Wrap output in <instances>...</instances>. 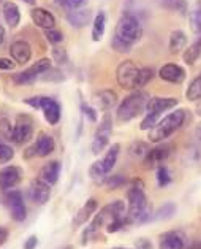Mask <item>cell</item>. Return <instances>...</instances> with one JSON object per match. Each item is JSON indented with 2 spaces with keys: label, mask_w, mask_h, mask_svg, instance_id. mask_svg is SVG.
<instances>
[{
  "label": "cell",
  "mask_w": 201,
  "mask_h": 249,
  "mask_svg": "<svg viewBox=\"0 0 201 249\" xmlns=\"http://www.w3.org/2000/svg\"><path fill=\"white\" fill-rule=\"evenodd\" d=\"M152 217V205L144 194L141 179H132L127 189V224H144Z\"/></svg>",
  "instance_id": "obj_1"
},
{
  "label": "cell",
  "mask_w": 201,
  "mask_h": 249,
  "mask_svg": "<svg viewBox=\"0 0 201 249\" xmlns=\"http://www.w3.org/2000/svg\"><path fill=\"white\" fill-rule=\"evenodd\" d=\"M187 116L185 110H176L174 113H169L168 116L160 119L157 123L154 129L149 130V142L151 143H162L165 142L167 138H169L176 130H179L182 125H184V121Z\"/></svg>",
  "instance_id": "obj_2"
},
{
  "label": "cell",
  "mask_w": 201,
  "mask_h": 249,
  "mask_svg": "<svg viewBox=\"0 0 201 249\" xmlns=\"http://www.w3.org/2000/svg\"><path fill=\"white\" fill-rule=\"evenodd\" d=\"M149 99L151 97L143 90H135L130 95H127L117 108V119L120 123H129V121L135 119L146 111Z\"/></svg>",
  "instance_id": "obj_3"
},
{
  "label": "cell",
  "mask_w": 201,
  "mask_h": 249,
  "mask_svg": "<svg viewBox=\"0 0 201 249\" xmlns=\"http://www.w3.org/2000/svg\"><path fill=\"white\" fill-rule=\"evenodd\" d=\"M117 221L127 222V210H125V203L122 200H116V202L103 206L99 214H95L94 221L89 227L97 233L101 227H108L109 224L117 222Z\"/></svg>",
  "instance_id": "obj_4"
},
{
  "label": "cell",
  "mask_w": 201,
  "mask_h": 249,
  "mask_svg": "<svg viewBox=\"0 0 201 249\" xmlns=\"http://www.w3.org/2000/svg\"><path fill=\"white\" fill-rule=\"evenodd\" d=\"M114 37H117L119 40H122L124 43L135 45L136 41L141 40L143 37V26L139 19L135 15H124L116 24V32Z\"/></svg>",
  "instance_id": "obj_5"
},
{
  "label": "cell",
  "mask_w": 201,
  "mask_h": 249,
  "mask_svg": "<svg viewBox=\"0 0 201 249\" xmlns=\"http://www.w3.org/2000/svg\"><path fill=\"white\" fill-rule=\"evenodd\" d=\"M111 133H113V121H111V116H109V113H105V116L100 121V125L95 132L94 142H92V153L95 156H99L100 153L105 151V148L109 143V138H111Z\"/></svg>",
  "instance_id": "obj_6"
},
{
  "label": "cell",
  "mask_w": 201,
  "mask_h": 249,
  "mask_svg": "<svg viewBox=\"0 0 201 249\" xmlns=\"http://www.w3.org/2000/svg\"><path fill=\"white\" fill-rule=\"evenodd\" d=\"M138 73H139V69L132 60H124V62L119 64L117 70H116V80H117L120 88L132 90L136 86Z\"/></svg>",
  "instance_id": "obj_7"
},
{
  "label": "cell",
  "mask_w": 201,
  "mask_h": 249,
  "mask_svg": "<svg viewBox=\"0 0 201 249\" xmlns=\"http://www.w3.org/2000/svg\"><path fill=\"white\" fill-rule=\"evenodd\" d=\"M5 200H7V205H8V208H10V213H11V217H13V221H16V222L26 221L27 208H26V205H24L22 194L19 191H16V189L7 191Z\"/></svg>",
  "instance_id": "obj_8"
},
{
  "label": "cell",
  "mask_w": 201,
  "mask_h": 249,
  "mask_svg": "<svg viewBox=\"0 0 201 249\" xmlns=\"http://www.w3.org/2000/svg\"><path fill=\"white\" fill-rule=\"evenodd\" d=\"M34 135V121L27 114H19L16 118L15 132H13V142L16 144H24L30 142Z\"/></svg>",
  "instance_id": "obj_9"
},
{
  "label": "cell",
  "mask_w": 201,
  "mask_h": 249,
  "mask_svg": "<svg viewBox=\"0 0 201 249\" xmlns=\"http://www.w3.org/2000/svg\"><path fill=\"white\" fill-rule=\"evenodd\" d=\"M29 197L35 205H45L51 197V186L40 178L32 179L29 186Z\"/></svg>",
  "instance_id": "obj_10"
},
{
  "label": "cell",
  "mask_w": 201,
  "mask_h": 249,
  "mask_svg": "<svg viewBox=\"0 0 201 249\" xmlns=\"http://www.w3.org/2000/svg\"><path fill=\"white\" fill-rule=\"evenodd\" d=\"M22 179V170L19 167H5L0 170V189L2 191H11L21 183Z\"/></svg>",
  "instance_id": "obj_11"
},
{
  "label": "cell",
  "mask_w": 201,
  "mask_h": 249,
  "mask_svg": "<svg viewBox=\"0 0 201 249\" xmlns=\"http://www.w3.org/2000/svg\"><path fill=\"white\" fill-rule=\"evenodd\" d=\"M176 105H178V99H174V97H152L146 107V114L160 116L162 113L173 110Z\"/></svg>",
  "instance_id": "obj_12"
},
{
  "label": "cell",
  "mask_w": 201,
  "mask_h": 249,
  "mask_svg": "<svg viewBox=\"0 0 201 249\" xmlns=\"http://www.w3.org/2000/svg\"><path fill=\"white\" fill-rule=\"evenodd\" d=\"M30 18H32V21L36 27H40L43 30H50L56 27V18H54V15L51 11H48L46 8H41V7L32 8Z\"/></svg>",
  "instance_id": "obj_13"
},
{
  "label": "cell",
  "mask_w": 201,
  "mask_h": 249,
  "mask_svg": "<svg viewBox=\"0 0 201 249\" xmlns=\"http://www.w3.org/2000/svg\"><path fill=\"white\" fill-rule=\"evenodd\" d=\"M158 76L162 78L163 81L167 83H173V84H181L185 80V70L182 69L181 65L176 64H167L163 65L160 71H158Z\"/></svg>",
  "instance_id": "obj_14"
},
{
  "label": "cell",
  "mask_w": 201,
  "mask_h": 249,
  "mask_svg": "<svg viewBox=\"0 0 201 249\" xmlns=\"http://www.w3.org/2000/svg\"><path fill=\"white\" fill-rule=\"evenodd\" d=\"M41 111L45 114V119L50 123L51 125H56L60 121V105L57 100L51 99V97H41Z\"/></svg>",
  "instance_id": "obj_15"
},
{
  "label": "cell",
  "mask_w": 201,
  "mask_h": 249,
  "mask_svg": "<svg viewBox=\"0 0 201 249\" xmlns=\"http://www.w3.org/2000/svg\"><path fill=\"white\" fill-rule=\"evenodd\" d=\"M10 54H11V59H13L16 64H27L30 57H32V48H30L27 41L17 40L11 43Z\"/></svg>",
  "instance_id": "obj_16"
},
{
  "label": "cell",
  "mask_w": 201,
  "mask_h": 249,
  "mask_svg": "<svg viewBox=\"0 0 201 249\" xmlns=\"http://www.w3.org/2000/svg\"><path fill=\"white\" fill-rule=\"evenodd\" d=\"M160 249H185V236L182 232L171 230L160 235Z\"/></svg>",
  "instance_id": "obj_17"
},
{
  "label": "cell",
  "mask_w": 201,
  "mask_h": 249,
  "mask_svg": "<svg viewBox=\"0 0 201 249\" xmlns=\"http://www.w3.org/2000/svg\"><path fill=\"white\" fill-rule=\"evenodd\" d=\"M169 156V146H157L154 149H151L148 156L144 157V167L146 168H155L163 165V162L168 159Z\"/></svg>",
  "instance_id": "obj_18"
},
{
  "label": "cell",
  "mask_w": 201,
  "mask_h": 249,
  "mask_svg": "<svg viewBox=\"0 0 201 249\" xmlns=\"http://www.w3.org/2000/svg\"><path fill=\"white\" fill-rule=\"evenodd\" d=\"M90 19H92V11L87 8H76L67 11V21H68L70 26L76 29L86 27L90 22Z\"/></svg>",
  "instance_id": "obj_19"
},
{
  "label": "cell",
  "mask_w": 201,
  "mask_h": 249,
  "mask_svg": "<svg viewBox=\"0 0 201 249\" xmlns=\"http://www.w3.org/2000/svg\"><path fill=\"white\" fill-rule=\"evenodd\" d=\"M60 162L59 160H51V162H48L45 163L43 167H41L40 170V176L38 178L41 181H45L46 184H50V186H54L59 181V175H60Z\"/></svg>",
  "instance_id": "obj_20"
},
{
  "label": "cell",
  "mask_w": 201,
  "mask_h": 249,
  "mask_svg": "<svg viewBox=\"0 0 201 249\" xmlns=\"http://www.w3.org/2000/svg\"><path fill=\"white\" fill-rule=\"evenodd\" d=\"M99 208V202L95 198H89L86 203L83 205V208L79 210L75 214V219H73V227H79L83 224H86L90 217L94 216V213Z\"/></svg>",
  "instance_id": "obj_21"
},
{
  "label": "cell",
  "mask_w": 201,
  "mask_h": 249,
  "mask_svg": "<svg viewBox=\"0 0 201 249\" xmlns=\"http://www.w3.org/2000/svg\"><path fill=\"white\" fill-rule=\"evenodd\" d=\"M34 146L36 149V156L48 157L56 149V142H54V138L51 135H48V133H40Z\"/></svg>",
  "instance_id": "obj_22"
},
{
  "label": "cell",
  "mask_w": 201,
  "mask_h": 249,
  "mask_svg": "<svg viewBox=\"0 0 201 249\" xmlns=\"http://www.w3.org/2000/svg\"><path fill=\"white\" fill-rule=\"evenodd\" d=\"M116 103H117V94H116L114 90L105 89V90H101V92H99L95 95V105L103 111L111 110Z\"/></svg>",
  "instance_id": "obj_23"
},
{
  "label": "cell",
  "mask_w": 201,
  "mask_h": 249,
  "mask_svg": "<svg viewBox=\"0 0 201 249\" xmlns=\"http://www.w3.org/2000/svg\"><path fill=\"white\" fill-rule=\"evenodd\" d=\"M3 19L8 24L11 29L17 27V24L21 22V13H19V7L15 2H5L3 3Z\"/></svg>",
  "instance_id": "obj_24"
},
{
  "label": "cell",
  "mask_w": 201,
  "mask_h": 249,
  "mask_svg": "<svg viewBox=\"0 0 201 249\" xmlns=\"http://www.w3.org/2000/svg\"><path fill=\"white\" fill-rule=\"evenodd\" d=\"M187 46V35L182 32V30H174L169 35V53L171 54H179L181 51H184Z\"/></svg>",
  "instance_id": "obj_25"
},
{
  "label": "cell",
  "mask_w": 201,
  "mask_h": 249,
  "mask_svg": "<svg viewBox=\"0 0 201 249\" xmlns=\"http://www.w3.org/2000/svg\"><path fill=\"white\" fill-rule=\"evenodd\" d=\"M119 151H120V144L116 143V144H113V146L106 151L105 157H103V159H100L101 165H103V168H105V172H106L108 175H109V172H111V170L114 168L116 162H117Z\"/></svg>",
  "instance_id": "obj_26"
},
{
  "label": "cell",
  "mask_w": 201,
  "mask_h": 249,
  "mask_svg": "<svg viewBox=\"0 0 201 249\" xmlns=\"http://www.w3.org/2000/svg\"><path fill=\"white\" fill-rule=\"evenodd\" d=\"M105 27H106V15L100 11L99 15L94 18V24H92V40L94 41H100L105 35Z\"/></svg>",
  "instance_id": "obj_27"
},
{
  "label": "cell",
  "mask_w": 201,
  "mask_h": 249,
  "mask_svg": "<svg viewBox=\"0 0 201 249\" xmlns=\"http://www.w3.org/2000/svg\"><path fill=\"white\" fill-rule=\"evenodd\" d=\"M200 56H201V38H198L193 45L185 48L184 53H182V59H184V62L187 65H193Z\"/></svg>",
  "instance_id": "obj_28"
},
{
  "label": "cell",
  "mask_w": 201,
  "mask_h": 249,
  "mask_svg": "<svg viewBox=\"0 0 201 249\" xmlns=\"http://www.w3.org/2000/svg\"><path fill=\"white\" fill-rule=\"evenodd\" d=\"M40 78V75L36 73V71L32 69V67H29L27 70L24 71H19V73L13 75V83L17 84V86H24V84H32L35 83L36 80Z\"/></svg>",
  "instance_id": "obj_29"
},
{
  "label": "cell",
  "mask_w": 201,
  "mask_h": 249,
  "mask_svg": "<svg viewBox=\"0 0 201 249\" xmlns=\"http://www.w3.org/2000/svg\"><path fill=\"white\" fill-rule=\"evenodd\" d=\"M157 3L160 5L162 8L176 11V13H187V8H188V3L185 0H157Z\"/></svg>",
  "instance_id": "obj_30"
},
{
  "label": "cell",
  "mask_w": 201,
  "mask_h": 249,
  "mask_svg": "<svg viewBox=\"0 0 201 249\" xmlns=\"http://www.w3.org/2000/svg\"><path fill=\"white\" fill-rule=\"evenodd\" d=\"M89 175H90V179H92L95 184H105V181L108 178V173L105 172V168H103L100 160H97L90 165Z\"/></svg>",
  "instance_id": "obj_31"
},
{
  "label": "cell",
  "mask_w": 201,
  "mask_h": 249,
  "mask_svg": "<svg viewBox=\"0 0 201 249\" xmlns=\"http://www.w3.org/2000/svg\"><path fill=\"white\" fill-rule=\"evenodd\" d=\"M185 97H187V100H190V102H200L201 100V75H198L190 83V86L187 88Z\"/></svg>",
  "instance_id": "obj_32"
},
{
  "label": "cell",
  "mask_w": 201,
  "mask_h": 249,
  "mask_svg": "<svg viewBox=\"0 0 201 249\" xmlns=\"http://www.w3.org/2000/svg\"><path fill=\"white\" fill-rule=\"evenodd\" d=\"M149 151L151 149L148 146V143H144V142H135L129 148V154L133 157V159H144V157L148 156Z\"/></svg>",
  "instance_id": "obj_33"
},
{
  "label": "cell",
  "mask_w": 201,
  "mask_h": 249,
  "mask_svg": "<svg viewBox=\"0 0 201 249\" xmlns=\"http://www.w3.org/2000/svg\"><path fill=\"white\" fill-rule=\"evenodd\" d=\"M154 78V70L149 69V67H144V69H139V73H138V80H136V86L135 90H141L146 84L152 81Z\"/></svg>",
  "instance_id": "obj_34"
},
{
  "label": "cell",
  "mask_w": 201,
  "mask_h": 249,
  "mask_svg": "<svg viewBox=\"0 0 201 249\" xmlns=\"http://www.w3.org/2000/svg\"><path fill=\"white\" fill-rule=\"evenodd\" d=\"M13 132L15 125H11V121L8 118H0V137L8 142H13Z\"/></svg>",
  "instance_id": "obj_35"
},
{
  "label": "cell",
  "mask_w": 201,
  "mask_h": 249,
  "mask_svg": "<svg viewBox=\"0 0 201 249\" xmlns=\"http://www.w3.org/2000/svg\"><path fill=\"white\" fill-rule=\"evenodd\" d=\"M105 184L108 187V191H116L127 184V178L124 175H113V176H108Z\"/></svg>",
  "instance_id": "obj_36"
},
{
  "label": "cell",
  "mask_w": 201,
  "mask_h": 249,
  "mask_svg": "<svg viewBox=\"0 0 201 249\" xmlns=\"http://www.w3.org/2000/svg\"><path fill=\"white\" fill-rule=\"evenodd\" d=\"M171 173H169L168 167L165 165H160L157 167V183L160 187H167L169 183H171Z\"/></svg>",
  "instance_id": "obj_37"
},
{
  "label": "cell",
  "mask_w": 201,
  "mask_h": 249,
  "mask_svg": "<svg viewBox=\"0 0 201 249\" xmlns=\"http://www.w3.org/2000/svg\"><path fill=\"white\" fill-rule=\"evenodd\" d=\"M176 213V206L174 203H165L163 206L158 208V211L155 213V219H169V217H173V214Z\"/></svg>",
  "instance_id": "obj_38"
},
{
  "label": "cell",
  "mask_w": 201,
  "mask_h": 249,
  "mask_svg": "<svg viewBox=\"0 0 201 249\" xmlns=\"http://www.w3.org/2000/svg\"><path fill=\"white\" fill-rule=\"evenodd\" d=\"M190 27L195 34L201 35V7L195 8L190 13Z\"/></svg>",
  "instance_id": "obj_39"
},
{
  "label": "cell",
  "mask_w": 201,
  "mask_h": 249,
  "mask_svg": "<svg viewBox=\"0 0 201 249\" xmlns=\"http://www.w3.org/2000/svg\"><path fill=\"white\" fill-rule=\"evenodd\" d=\"M45 37L46 40L50 41V43H52L54 46L60 45L64 41V34L60 32V30L57 29H50V30H45Z\"/></svg>",
  "instance_id": "obj_40"
},
{
  "label": "cell",
  "mask_w": 201,
  "mask_h": 249,
  "mask_svg": "<svg viewBox=\"0 0 201 249\" xmlns=\"http://www.w3.org/2000/svg\"><path fill=\"white\" fill-rule=\"evenodd\" d=\"M52 59H54V62H57L59 65H64V64L68 62V54H67V51L64 50V48L54 46L52 48Z\"/></svg>",
  "instance_id": "obj_41"
},
{
  "label": "cell",
  "mask_w": 201,
  "mask_h": 249,
  "mask_svg": "<svg viewBox=\"0 0 201 249\" xmlns=\"http://www.w3.org/2000/svg\"><path fill=\"white\" fill-rule=\"evenodd\" d=\"M15 157V151L5 143H0V163H7Z\"/></svg>",
  "instance_id": "obj_42"
},
{
  "label": "cell",
  "mask_w": 201,
  "mask_h": 249,
  "mask_svg": "<svg viewBox=\"0 0 201 249\" xmlns=\"http://www.w3.org/2000/svg\"><path fill=\"white\" fill-rule=\"evenodd\" d=\"M57 3L60 7H64L65 10H76V8H83L84 5L87 3V0H57Z\"/></svg>",
  "instance_id": "obj_43"
},
{
  "label": "cell",
  "mask_w": 201,
  "mask_h": 249,
  "mask_svg": "<svg viewBox=\"0 0 201 249\" xmlns=\"http://www.w3.org/2000/svg\"><path fill=\"white\" fill-rule=\"evenodd\" d=\"M41 80H45V81H62L64 80V76H62V71H60L59 69H51L45 71L43 75L40 76Z\"/></svg>",
  "instance_id": "obj_44"
},
{
  "label": "cell",
  "mask_w": 201,
  "mask_h": 249,
  "mask_svg": "<svg viewBox=\"0 0 201 249\" xmlns=\"http://www.w3.org/2000/svg\"><path fill=\"white\" fill-rule=\"evenodd\" d=\"M111 46H113V50H114V51H117V53H130V51H132V45L124 43V41H122V40H119L117 37H113Z\"/></svg>",
  "instance_id": "obj_45"
},
{
  "label": "cell",
  "mask_w": 201,
  "mask_h": 249,
  "mask_svg": "<svg viewBox=\"0 0 201 249\" xmlns=\"http://www.w3.org/2000/svg\"><path fill=\"white\" fill-rule=\"evenodd\" d=\"M158 118L160 116H155V114H146V118L143 119L141 123V130H151L154 129L158 123Z\"/></svg>",
  "instance_id": "obj_46"
},
{
  "label": "cell",
  "mask_w": 201,
  "mask_h": 249,
  "mask_svg": "<svg viewBox=\"0 0 201 249\" xmlns=\"http://www.w3.org/2000/svg\"><path fill=\"white\" fill-rule=\"evenodd\" d=\"M81 108H83V113L86 114V118L90 121V123H95V121H97V113H95L94 108H92V107H89V105H86V103H83Z\"/></svg>",
  "instance_id": "obj_47"
},
{
  "label": "cell",
  "mask_w": 201,
  "mask_h": 249,
  "mask_svg": "<svg viewBox=\"0 0 201 249\" xmlns=\"http://www.w3.org/2000/svg\"><path fill=\"white\" fill-rule=\"evenodd\" d=\"M16 62L13 59L8 57H0V70H15Z\"/></svg>",
  "instance_id": "obj_48"
},
{
  "label": "cell",
  "mask_w": 201,
  "mask_h": 249,
  "mask_svg": "<svg viewBox=\"0 0 201 249\" xmlns=\"http://www.w3.org/2000/svg\"><path fill=\"white\" fill-rule=\"evenodd\" d=\"M24 103H27L34 110H41V97H29V99L24 100Z\"/></svg>",
  "instance_id": "obj_49"
},
{
  "label": "cell",
  "mask_w": 201,
  "mask_h": 249,
  "mask_svg": "<svg viewBox=\"0 0 201 249\" xmlns=\"http://www.w3.org/2000/svg\"><path fill=\"white\" fill-rule=\"evenodd\" d=\"M36 245H38V238H36L35 235H32V236H29V238H27L26 245H24V249H35Z\"/></svg>",
  "instance_id": "obj_50"
},
{
  "label": "cell",
  "mask_w": 201,
  "mask_h": 249,
  "mask_svg": "<svg viewBox=\"0 0 201 249\" xmlns=\"http://www.w3.org/2000/svg\"><path fill=\"white\" fill-rule=\"evenodd\" d=\"M136 248L138 249H152V245L146 238H139L136 241Z\"/></svg>",
  "instance_id": "obj_51"
},
{
  "label": "cell",
  "mask_w": 201,
  "mask_h": 249,
  "mask_svg": "<svg viewBox=\"0 0 201 249\" xmlns=\"http://www.w3.org/2000/svg\"><path fill=\"white\" fill-rule=\"evenodd\" d=\"M7 240H8V230L3 229V227H0V246L5 245Z\"/></svg>",
  "instance_id": "obj_52"
},
{
  "label": "cell",
  "mask_w": 201,
  "mask_h": 249,
  "mask_svg": "<svg viewBox=\"0 0 201 249\" xmlns=\"http://www.w3.org/2000/svg\"><path fill=\"white\" fill-rule=\"evenodd\" d=\"M34 156H36L35 146H30L29 149H26V153H24V157H26V159H30V157H34Z\"/></svg>",
  "instance_id": "obj_53"
},
{
  "label": "cell",
  "mask_w": 201,
  "mask_h": 249,
  "mask_svg": "<svg viewBox=\"0 0 201 249\" xmlns=\"http://www.w3.org/2000/svg\"><path fill=\"white\" fill-rule=\"evenodd\" d=\"M185 249H201V240H197V241L190 243L188 246H185Z\"/></svg>",
  "instance_id": "obj_54"
},
{
  "label": "cell",
  "mask_w": 201,
  "mask_h": 249,
  "mask_svg": "<svg viewBox=\"0 0 201 249\" xmlns=\"http://www.w3.org/2000/svg\"><path fill=\"white\" fill-rule=\"evenodd\" d=\"M5 41V29L0 26V45H2Z\"/></svg>",
  "instance_id": "obj_55"
},
{
  "label": "cell",
  "mask_w": 201,
  "mask_h": 249,
  "mask_svg": "<svg viewBox=\"0 0 201 249\" xmlns=\"http://www.w3.org/2000/svg\"><path fill=\"white\" fill-rule=\"evenodd\" d=\"M197 137H198V140L201 142V124H198V127H197Z\"/></svg>",
  "instance_id": "obj_56"
},
{
  "label": "cell",
  "mask_w": 201,
  "mask_h": 249,
  "mask_svg": "<svg viewBox=\"0 0 201 249\" xmlns=\"http://www.w3.org/2000/svg\"><path fill=\"white\" fill-rule=\"evenodd\" d=\"M197 113H198L200 116H201V100H200V103H198V105H197Z\"/></svg>",
  "instance_id": "obj_57"
},
{
  "label": "cell",
  "mask_w": 201,
  "mask_h": 249,
  "mask_svg": "<svg viewBox=\"0 0 201 249\" xmlns=\"http://www.w3.org/2000/svg\"><path fill=\"white\" fill-rule=\"evenodd\" d=\"M24 2H26V3H29V5H35V2H36V0H24Z\"/></svg>",
  "instance_id": "obj_58"
},
{
  "label": "cell",
  "mask_w": 201,
  "mask_h": 249,
  "mask_svg": "<svg viewBox=\"0 0 201 249\" xmlns=\"http://www.w3.org/2000/svg\"><path fill=\"white\" fill-rule=\"evenodd\" d=\"M65 249H73V246H67Z\"/></svg>",
  "instance_id": "obj_59"
},
{
  "label": "cell",
  "mask_w": 201,
  "mask_h": 249,
  "mask_svg": "<svg viewBox=\"0 0 201 249\" xmlns=\"http://www.w3.org/2000/svg\"><path fill=\"white\" fill-rule=\"evenodd\" d=\"M113 249H127V248H113Z\"/></svg>",
  "instance_id": "obj_60"
}]
</instances>
